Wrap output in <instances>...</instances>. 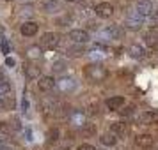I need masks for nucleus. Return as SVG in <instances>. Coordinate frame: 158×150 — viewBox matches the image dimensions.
I'll use <instances>...</instances> for the list:
<instances>
[{"instance_id":"obj_25","label":"nucleus","mask_w":158,"mask_h":150,"mask_svg":"<svg viewBox=\"0 0 158 150\" xmlns=\"http://www.w3.org/2000/svg\"><path fill=\"white\" fill-rule=\"evenodd\" d=\"M82 133H85V134H94V125H91V124H85V125L82 127Z\"/></svg>"},{"instance_id":"obj_27","label":"nucleus","mask_w":158,"mask_h":150,"mask_svg":"<svg viewBox=\"0 0 158 150\" xmlns=\"http://www.w3.org/2000/svg\"><path fill=\"white\" fill-rule=\"evenodd\" d=\"M0 44H2V51L4 53H9V46H7V41L4 37H0Z\"/></svg>"},{"instance_id":"obj_19","label":"nucleus","mask_w":158,"mask_h":150,"mask_svg":"<svg viewBox=\"0 0 158 150\" xmlns=\"http://www.w3.org/2000/svg\"><path fill=\"white\" fill-rule=\"evenodd\" d=\"M39 67L37 65H34V64H27L25 65V74H27V78H30V79H36V78H39Z\"/></svg>"},{"instance_id":"obj_29","label":"nucleus","mask_w":158,"mask_h":150,"mask_svg":"<svg viewBox=\"0 0 158 150\" xmlns=\"http://www.w3.org/2000/svg\"><path fill=\"white\" fill-rule=\"evenodd\" d=\"M59 138V131L57 129H53V131H50V141H55Z\"/></svg>"},{"instance_id":"obj_24","label":"nucleus","mask_w":158,"mask_h":150,"mask_svg":"<svg viewBox=\"0 0 158 150\" xmlns=\"http://www.w3.org/2000/svg\"><path fill=\"white\" fill-rule=\"evenodd\" d=\"M151 27H153V29H158V11H155V13L151 14Z\"/></svg>"},{"instance_id":"obj_11","label":"nucleus","mask_w":158,"mask_h":150,"mask_svg":"<svg viewBox=\"0 0 158 150\" xmlns=\"http://www.w3.org/2000/svg\"><path fill=\"white\" fill-rule=\"evenodd\" d=\"M77 87V83H75V79L73 78H60L57 81V88L60 90V92H71L73 88Z\"/></svg>"},{"instance_id":"obj_36","label":"nucleus","mask_w":158,"mask_h":150,"mask_svg":"<svg viewBox=\"0 0 158 150\" xmlns=\"http://www.w3.org/2000/svg\"><path fill=\"white\" fill-rule=\"evenodd\" d=\"M6 2H13V0H6Z\"/></svg>"},{"instance_id":"obj_16","label":"nucleus","mask_w":158,"mask_h":150,"mask_svg":"<svg viewBox=\"0 0 158 150\" xmlns=\"http://www.w3.org/2000/svg\"><path fill=\"white\" fill-rule=\"evenodd\" d=\"M128 55L131 58H137V60H139V58L146 57V50H144L140 44H131V46L128 48Z\"/></svg>"},{"instance_id":"obj_30","label":"nucleus","mask_w":158,"mask_h":150,"mask_svg":"<svg viewBox=\"0 0 158 150\" xmlns=\"http://www.w3.org/2000/svg\"><path fill=\"white\" fill-rule=\"evenodd\" d=\"M131 111H133V110H131V108H123V110H119V113L121 115H131Z\"/></svg>"},{"instance_id":"obj_8","label":"nucleus","mask_w":158,"mask_h":150,"mask_svg":"<svg viewBox=\"0 0 158 150\" xmlns=\"http://www.w3.org/2000/svg\"><path fill=\"white\" fill-rule=\"evenodd\" d=\"M55 85H57V81L52 78V76H43V78H39V81H37V87H39L41 92H50V90H53Z\"/></svg>"},{"instance_id":"obj_10","label":"nucleus","mask_w":158,"mask_h":150,"mask_svg":"<svg viewBox=\"0 0 158 150\" xmlns=\"http://www.w3.org/2000/svg\"><path fill=\"white\" fill-rule=\"evenodd\" d=\"M128 124H124V122H114L112 125H110V133H114L117 138H124V136L128 134Z\"/></svg>"},{"instance_id":"obj_14","label":"nucleus","mask_w":158,"mask_h":150,"mask_svg":"<svg viewBox=\"0 0 158 150\" xmlns=\"http://www.w3.org/2000/svg\"><path fill=\"white\" fill-rule=\"evenodd\" d=\"M69 122H71L73 125H77V127H84L85 125V115L82 113L80 110H75L69 115Z\"/></svg>"},{"instance_id":"obj_6","label":"nucleus","mask_w":158,"mask_h":150,"mask_svg":"<svg viewBox=\"0 0 158 150\" xmlns=\"http://www.w3.org/2000/svg\"><path fill=\"white\" fill-rule=\"evenodd\" d=\"M94 13H96V16H100V18H110V16L114 14V7L108 2H101V4H98L94 7Z\"/></svg>"},{"instance_id":"obj_35","label":"nucleus","mask_w":158,"mask_h":150,"mask_svg":"<svg viewBox=\"0 0 158 150\" xmlns=\"http://www.w3.org/2000/svg\"><path fill=\"white\" fill-rule=\"evenodd\" d=\"M66 2H78V0H66Z\"/></svg>"},{"instance_id":"obj_9","label":"nucleus","mask_w":158,"mask_h":150,"mask_svg":"<svg viewBox=\"0 0 158 150\" xmlns=\"http://www.w3.org/2000/svg\"><path fill=\"white\" fill-rule=\"evenodd\" d=\"M68 37L77 44H85L87 41H89V34H87L85 30H71Z\"/></svg>"},{"instance_id":"obj_28","label":"nucleus","mask_w":158,"mask_h":150,"mask_svg":"<svg viewBox=\"0 0 158 150\" xmlns=\"http://www.w3.org/2000/svg\"><path fill=\"white\" fill-rule=\"evenodd\" d=\"M77 150H96V148H94L93 145H89V143H82Z\"/></svg>"},{"instance_id":"obj_18","label":"nucleus","mask_w":158,"mask_h":150,"mask_svg":"<svg viewBox=\"0 0 158 150\" xmlns=\"http://www.w3.org/2000/svg\"><path fill=\"white\" fill-rule=\"evenodd\" d=\"M123 106H124V97H121V95H115V97L107 99L108 110H119V108H123Z\"/></svg>"},{"instance_id":"obj_26","label":"nucleus","mask_w":158,"mask_h":150,"mask_svg":"<svg viewBox=\"0 0 158 150\" xmlns=\"http://www.w3.org/2000/svg\"><path fill=\"white\" fill-rule=\"evenodd\" d=\"M53 71L55 72L64 71V62H55V64H53Z\"/></svg>"},{"instance_id":"obj_32","label":"nucleus","mask_w":158,"mask_h":150,"mask_svg":"<svg viewBox=\"0 0 158 150\" xmlns=\"http://www.w3.org/2000/svg\"><path fill=\"white\" fill-rule=\"evenodd\" d=\"M0 150H15V148H13V147H6V145H2V147H0Z\"/></svg>"},{"instance_id":"obj_33","label":"nucleus","mask_w":158,"mask_h":150,"mask_svg":"<svg viewBox=\"0 0 158 150\" xmlns=\"http://www.w3.org/2000/svg\"><path fill=\"white\" fill-rule=\"evenodd\" d=\"M4 81H6V79L2 78V74H0V85H2V83H4Z\"/></svg>"},{"instance_id":"obj_17","label":"nucleus","mask_w":158,"mask_h":150,"mask_svg":"<svg viewBox=\"0 0 158 150\" xmlns=\"http://www.w3.org/2000/svg\"><path fill=\"white\" fill-rule=\"evenodd\" d=\"M43 11L44 13H48V14H55L60 11V4H59V0H46L43 4Z\"/></svg>"},{"instance_id":"obj_31","label":"nucleus","mask_w":158,"mask_h":150,"mask_svg":"<svg viewBox=\"0 0 158 150\" xmlns=\"http://www.w3.org/2000/svg\"><path fill=\"white\" fill-rule=\"evenodd\" d=\"M6 64L13 67V65H15V60H13V58H6Z\"/></svg>"},{"instance_id":"obj_4","label":"nucleus","mask_w":158,"mask_h":150,"mask_svg":"<svg viewBox=\"0 0 158 150\" xmlns=\"http://www.w3.org/2000/svg\"><path fill=\"white\" fill-rule=\"evenodd\" d=\"M135 11L139 14L146 18V16H151L155 13V9H153V4H151V0H139L135 6Z\"/></svg>"},{"instance_id":"obj_15","label":"nucleus","mask_w":158,"mask_h":150,"mask_svg":"<svg viewBox=\"0 0 158 150\" xmlns=\"http://www.w3.org/2000/svg\"><path fill=\"white\" fill-rule=\"evenodd\" d=\"M144 41L146 44L149 46V48H158V29H151L146 37H144Z\"/></svg>"},{"instance_id":"obj_5","label":"nucleus","mask_w":158,"mask_h":150,"mask_svg":"<svg viewBox=\"0 0 158 150\" xmlns=\"http://www.w3.org/2000/svg\"><path fill=\"white\" fill-rule=\"evenodd\" d=\"M100 37H103V39H123V30L117 25H110L103 32H100Z\"/></svg>"},{"instance_id":"obj_7","label":"nucleus","mask_w":158,"mask_h":150,"mask_svg":"<svg viewBox=\"0 0 158 150\" xmlns=\"http://www.w3.org/2000/svg\"><path fill=\"white\" fill-rule=\"evenodd\" d=\"M153 143H155V138H153L151 134H139L135 138V145L139 147V148H142V150L151 148Z\"/></svg>"},{"instance_id":"obj_22","label":"nucleus","mask_w":158,"mask_h":150,"mask_svg":"<svg viewBox=\"0 0 158 150\" xmlns=\"http://www.w3.org/2000/svg\"><path fill=\"white\" fill-rule=\"evenodd\" d=\"M85 51L82 46H73V48H68V55H71V57H80V55H84Z\"/></svg>"},{"instance_id":"obj_12","label":"nucleus","mask_w":158,"mask_h":150,"mask_svg":"<svg viewBox=\"0 0 158 150\" xmlns=\"http://www.w3.org/2000/svg\"><path fill=\"white\" fill-rule=\"evenodd\" d=\"M20 32H22V36H25V37L36 36V34H37V23H34V21H25L22 27H20Z\"/></svg>"},{"instance_id":"obj_2","label":"nucleus","mask_w":158,"mask_h":150,"mask_svg":"<svg viewBox=\"0 0 158 150\" xmlns=\"http://www.w3.org/2000/svg\"><path fill=\"white\" fill-rule=\"evenodd\" d=\"M59 43H60V37H59V34H53V32H46L41 37V46L46 50H55Z\"/></svg>"},{"instance_id":"obj_23","label":"nucleus","mask_w":158,"mask_h":150,"mask_svg":"<svg viewBox=\"0 0 158 150\" xmlns=\"http://www.w3.org/2000/svg\"><path fill=\"white\" fill-rule=\"evenodd\" d=\"M9 90H11V85H9L7 81H4V83L0 85V99H4V97L9 94Z\"/></svg>"},{"instance_id":"obj_21","label":"nucleus","mask_w":158,"mask_h":150,"mask_svg":"<svg viewBox=\"0 0 158 150\" xmlns=\"http://www.w3.org/2000/svg\"><path fill=\"white\" fill-rule=\"evenodd\" d=\"M39 57H41V48L39 46H30V48H27V58L36 60Z\"/></svg>"},{"instance_id":"obj_13","label":"nucleus","mask_w":158,"mask_h":150,"mask_svg":"<svg viewBox=\"0 0 158 150\" xmlns=\"http://www.w3.org/2000/svg\"><path fill=\"white\" fill-rule=\"evenodd\" d=\"M156 120H158V115L155 111H144L139 117V124H142V125H153V124H156Z\"/></svg>"},{"instance_id":"obj_20","label":"nucleus","mask_w":158,"mask_h":150,"mask_svg":"<svg viewBox=\"0 0 158 150\" xmlns=\"http://www.w3.org/2000/svg\"><path fill=\"white\" fill-rule=\"evenodd\" d=\"M100 141L105 145V147H114L115 143H117V136L114 133H107V134H103L100 138Z\"/></svg>"},{"instance_id":"obj_1","label":"nucleus","mask_w":158,"mask_h":150,"mask_svg":"<svg viewBox=\"0 0 158 150\" xmlns=\"http://www.w3.org/2000/svg\"><path fill=\"white\" fill-rule=\"evenodd\" d=\"M84 74H85L87 79H91V81H94V83H100V81H103V79L108 76V71L107 67L103 64H100V62H93V64H89L84 69Z\"/></svg>"},{"instance_id":"obj_34","label":"nucleus","mask_w":158,"mask_h":150,"mask_svg":"<svg viewBox=\"0 0 158 150\" xmlns=\"http://www.w3.org/2000/svg\"><path fill=\"white\" fill-rule=\"evenodd\" d=\"M2 129H4V122H0V131H2Z\"/></svg>"},{"instance_id":"obj_3","label":"nucleus","mask_w":158,"mask_h":150,"mask_svg":"<svg viewBox=\"0 0 158 150\" xmlns=\"http://www.w3.org/2000/svg\"><path fill=\"white\" fill-rule=\"evenodd\" d=\"M144 25V18L137 11H131L128 16H126V29L128 30H139Z\"/></svg>"}]
</instances>
